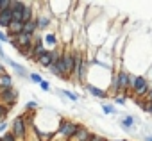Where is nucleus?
<instances>
[{
	"label": "nucleus",
	"instance_id": "obj_6",
	"mask_svg": "<svg viewBox=\"0 0 152 141\" xmlns=\"http://www.w3.org/2000/svg\"><path fill=\"white\" fill-rule=\"evenodd\" d=\"M4 64H9L11 66V70H13V72H15V75L16 77H20V79H29V70L23 66V64H20V63H16V61H13L9 55L4 59Z\"/></svg>",
	"mask_w": 152,
	"mask_h": 141
},
{
	"label": "nucleus",
	"instance_id": "obj_14",
	"mask_svg": "<svg viewBox=\"0 0 152 141\" xmlns=\"http://www.w3.org/2000/svg\"><path fill=\"white\" fill-rule=\"evenodd\" d=\"M100 109L107 116H116L118 114V109L115 107V104H109V102H100Z\"/></svg>",
	"mask_w": 152,
	"mask_h": 141
},
{
	"label": "nucleus",
	"instance_id": "obj_13",
	"mask_svg": "<svg viewBox=\"0 0 152 141\" xmlns=\"http://www.w3.org/2000/svg\"><path fill=\"white\" fill-rule=\"evenodd\" d=\"M25 6H27V2H23V0H11V7L9 9H11L13 15H22Z\"/></svg>",
	"mask_w": 152,
	"mask_h": 141
},
{
	"label": "nucleus",
	"instance_id": "obj_9",
	"mask_svg": "<svg viewBox=\"0 0 152 141\" xmlns=\"http://www.w3.org/2000/svg\"><path fill=\"white\" fill-rule=\"evenodd\" d=\"M54 91H56V95H63V97H64L68 102H72V104H77V102H79V98H81V95H79V93H75V91H72V89L56 88Z\"/></svg>",
	"mask_w": 152,
	"mask_h": 141
},
{
	"label": "nucleus",
	"instance_id": "obj_12",
	"mask_svg": "<svg viewBox=\"0 0 152 141\" xmlns=\"http://www.w3.org/2000/svg\"><path fill=\"white\" fill-rule=\"evenodd\" d=\"M11 22H13V13H11V9L0 13V29H7V27L11 25Z\"/></svg>",
	"mask_w": 152,
	"mask_h": 141
},
{
	"label": "nucleus",
	"instance_id": "obj_8",
	"mask_svg": "<svg viewBox=\"0 0 152 141\" xmlns=\"http://www.w3.org/2000/svg\"><path fill=\"white\" fill-rule=\"evenodd\" d=\"M83 89H84L86 93H90L91 97L99 98V100H106V98H109V93H107L106 89H102V88H95V86H91V84H84Z\"/></svg>",
	"mask_w": 152,
	"mask_h": 141
},
{
	"label": "nucleus",
	"instance_id": "obj_1",
	"mask_svg": "<svg viewBox=\"0 0 152 141\" xmlns=\"http://www.w3.org/2000/svg\"><path fill=\"white\" fill-rule=\"evenodd\" d=\"M79 125H81L79 121H72V120H66V118L61 116V120H59V123H57V130H56V134L61 136L64 141H70V139L75 136V132H77Z\"/></svg>",
	"mask_w": 152,
	"mask_h": 141
},
{
	"label": "nucleus",
	"instance_id": "obj_17",
	"mask_svg": "<svg viewBox=\"0 0 152 141\" xmlns=\"http://www.w3.org/2000/svg\"><path fill=\"white\" fill-rule=\"evenodd\" d=\"M38 107H39V104H38L36 100H27V102H25V111H27V113H34Z\"/></svg>",
	"mask_w": 152,
	"mask_h": 141
},
{
	"label": "nucleus",
	"instance_id": "obj_20",
	"mask_svg": "<svg viewBox=\"0 0 152 141\" xmlns=\"http://www.w3.org/2000/svg\"><path fill=\"white\" fill-rule=\"evenodd\" d=\"M7 129H9V121H7V120H2V121H0V136L6 134Z\"/></svg>",
	"mask_w": 152,
	"mask_h": 141
},
{
	"label": "nucleus",
	"instance_id": "obj_25",
	"mask_svg": "<svg viewBox=\"0 0 152 141\" xmlns=\"http://www.w3.org/2000/svg\"><path fill=\"white\" fill-rule=\"evenodd\" d=\"M147 79H148V82H150V86H152V64H150V68H148V75H147Z\"/></svg>",
	"mask_w": 152,
	"mask_h": 141
},
{
	"label": "nucleus",
	"instance_id": "obj_24",
	"mask_svg": "<svg viewBox=\"0 0 152 141\" xmlns=\"http://www.w3.org/2000/svg\"><path fill=\"white\" fill-rule=\"evenodd\" d=\"M90 141H109V139H107V137H104V136H99V134H93V137H91Z\"/></svg>",
	"mask_w": 152,
	"mask_h": 141
},
{
	"label": "nucleus",
	"instance_id": "obj_27",
	"mask_svg": "<svg viewBox=\"0 0 152 141\" xmlns=\"http://www.w3.org/2000/svg\"><path fill=\"white\" fill-rule=\"evenodd\" d=\"M0 48H2V45H0Z\"/></svg>",
	"mask_w": 152,
	"mask_h": 141
},
{
	"label": "nucleus",
	"instance_id": "obj_3",
	"mask_svg": "<svg viewBox=\"0 0 152 141\" xmlns=\"http://www.w3.org/2000/svg\"><path fill=\"white\" fill-rule=\"evenodd\" d=\"M9 132L16 137V141H25V136H27V123L23 120V114H18L15 116L11 121H9Z\"/></svg>",
	"mask_w": 152,
	"mask_h": 141
},
{
	"label": "nucleus",
	"instance_id": "obj_16",
	"mask_svg": "<svg viewBox=\"0 0 152 141\" xmlns=\"http://www.w3.org/2000/svg\"><path fill=\"white\" fill-rule=\"evenodd\" d=\"M29 81H31L32 84H38V86H39V84L43 82V77H41V73H38V72H31V73H29Z\"/></svg>",
	"mask_w": 152,
	"mask_h": 141
},
{
	"label": "nucleus",
	"instance_id": "obj_15",
	"mask_svg": "<svg viewBox=\"0 0 152 141\" xmlns=\"http://www.w3.org/2000/svg\"><path fill=\"white\" fill-rule=\"evenodd\" d=\"M23 32H25V34H29V36L38 34V22H36V18H34V20H31L29 23H25V25H23Z\"/></svg>",
	"mask_w": 152,
	"mask_h": 141
},
{
	"label": "nucleus",
	"instance_id": "obj_11",
	"mask_svg": "<svg viewBox=\"0 0 152 141\" xmlns=\"http://www.w3.org/2000/svg\"><path fill=\"white\" fill-rule=\"evenodd\" d=\"M9 88H15V81L9 73H4V75H0V91H4V89H9Z\"/></svg>",
	"mask_w": 152,
	"mask_h": 141
},
{
	"label": "nucleus",
	"instance_id": "obj_26",
	"mask_svg": "<svg viewBox=\"0 0 152 141\" xmlns=\"http://www.w3.org/2000/svg\"><path fill=\"white\" fill-rule=\"evenodd\" d=\"M143 141H152V134H145L143 136Z\"/></svg>",
	"mask_w": 152,
	"mask_h": 141
},
{
	"label": "nucleus",
	"instance_id": "obj_23",
	"mask_svg": "<svg viewBox=\"0 0 152 141\" xmlns=\"http://www.w3.org/2000/svg\"><path fill=\"white\" fill-rule=\"evenodd\" d=\"M0 43H9V38H7V34L0 29Z\"/></svg>",
	"mask_w": 152,
	"mask_h": 141
},
{
	"label": "nucleus",
	"instance_id": "obj_19",
	"mask_svg": "<svg viewBox=\"0 0 152 141\" xmlns=\"http://www.w3.org/2000/svg\"><path fill=\"white\" fill-rule=\"evenodd\" d=\"M11 7V0H0V13H4Z\"/></svg>",
	"mask_w": 152,
	"mask_h": 141
},
{
	"label": "nucleus",
	"instance_id": "obj_21",
	"mask_svg": "<svg viewBox=\"0 0 152 141\" xmlns=\"http://www.w3.org/2000/svg\"><path fill=\"white\" fill-rule=\"evenodd\" d=\"M113 104H115V105H127V98H124V97H115V98H113Z\"/></svg>",
	"mask_w": 152,
	"mask_h": 141
},
{
	"label": "nucleus",
	"instance_id": "obj_18",
	"mask_svg": "<svg viewBox=\"0 0 152 141\" xmlns=\"http://www.w3.org/2000/svg\"><path fill=\"white\" fill-rule=\"evenodd\" d=\"M11 113V109L9 107H6V105H2L0 104V120H6V116Z\"/></svg>",
	"mask_w": 152,
	"mask_h": 141
},
{
	"label": "nucleus",
	"instance_id": "obj_10",
	"mask_svg": "<svg viewBox=\"0 0 152 141\" xmlns=\"http://www.w3.org/2000/svg\"><path fill=\"white\" fill-rule=\"evenodd\" d=\"M43 43L45 47H50V50L59 47V34L57 32H45L43 34Z\"/></svg>",
	"mask_w": 152,
	"mask_h": 141
},
{
	"label": "nucleus",
	"instance_id": "obj_5",
	"mask_svg": "<svg viewBox=\"0 0 152 141\" xmlns=\"http://www.w3.org/2000/svg\"><path fill=\"white\" fill-rule=\"evenodd\" d=\"M18 89L16 88H9V89H4V91H0V104L13 109V105L18 102Z\"/></svg>",
	"mask_w": 152,
	"mask_h": 141
},
{
	"label": "nucleus",
	"instance_id": "obj_22",
	"mask_svg": "<svg viewBox=\"0 0 152 141\" xmlns=\"http://www.w3.org/2000/svg\"><path fill=\"white\" fill-rule=\"evenodd\" d=\"M39 88H41V91H52V86H50V82H48V81H45V79H43V82L39 84Z\"/></svg>",
	"mask_w": 152,
	"mask_h": 141
},
{
	"label": "nucleus",
	"instance_id": "obj_2",
	"mask_svg": "<svg viewBox=\"0 0 152 141\" xmlns=\"http://www.w3.org/2000/svg\"><path fill=\"white\" fill-rule=\"evenodd\" d=\"M148 89H150V82H148L147 75H143V73L136 75L132 81V88H131V93H134L132 97L134 98H147Z\"/></svg>",
	"mask_w": 152,
	"mask_h": 141
},
{
	"label": "nucleus",
	"instance_id": "obj_4",
	"mask_svg": "<svg viewBox=\"0 0 152 141\" xmlns=\"http://www.w3.org/2000/svg\"><path fill=\"white\" fill-rule=\"evenodd\" d=\"M90 63H91V57H88L86 54L83 55L81 63L77 64V72H75V82H77L81 88L88 82V72H90Z\"/></svg>",
	"mask_w": 152,
	"mask_h": 141
},
{
	"label": "nucleus",
	"instance_id": "obj_7",
	"mask_svg": "<svg viewBox=\"0 0 152 141\" xmlns=\"http://www.w3.org/2000/svg\"><path fill=\"white\" fill-rule=\"evenodd\" d=\"M93 134L95 132H91L86 125H79V129H77V132H75V136L70 139V141H90L91 137H93Z\"/></svg>",
	"mask_w": 152,
	"mask_h": 141
}]
</instances>
